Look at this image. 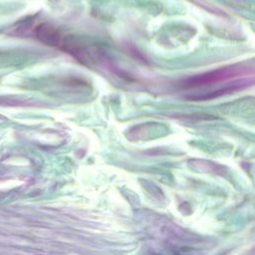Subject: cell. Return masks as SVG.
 Masks as SVG:
<instances>
[{"label":"cell","instance_id":"7a4b0ae2","mask_svg":"<svg viewBox=\"0 0 255 255\" xmlns=\"http://www.w3.org/2000/svg\"><path fill=\"white\" fill-rule=\"evenodd\" d=\"M252 84H253V78H251L250 80L249 79L239 80V81L231 83L230 85H226L223 88H219L217 90L210 91L208 93H202L200 95L195 94V95H192V96H188V97H186V99L192 100V101H203V100L214 99V98H218L220 96L226 95V94H230V93L245 89V88L249 87Z\"/></svg>","mask_w":255,"mask_h":255},{"label":"cell","instance_id":"6da1fadb","mask_svg":"<svg viewBox=\"0 0 255 255\" xmlns=\"http://www.w3.org/2000/svg\"><path fill=\"white\" fill-rule=\"evenodd\" d=\"M247 74H253L252 67L243 64H234L189 77L180 83V87L184 89H193L202 86L217 84Z\"/></svg>","mask_w":255,"mask_h":255},{"label":"cell","instance_id":"277c9868","mask_svg":"<svg viewBox=\"0 0 255 255\" xmlns=\"http://www.w3.org/2000/svg\"><path fill=\"white\" fill-rule=\"evenodd\" d=\"M191 165L200 170V171H207V172H215V173H218V169L220 167H216V164L215 163H212L210 161H206V160H192L190 161Z\"/></svg>","mask_w":255,"mask_h":255},{"label":"cell","instance_id":"3957f363","mask_svg":"<svg viewBox=\"0 0 255 255\" xmlns=\"http://www.w3.org/2000/svg\"><path fill=\"white\" fill-rule=\"evenodd\" d=\"M33 35L39 41L50 46L60 47L63 41L60 32L48 23H40L36 25L33 29Z\"/></svg>","mask_w":255,"mask_h":255}]
</instances>
